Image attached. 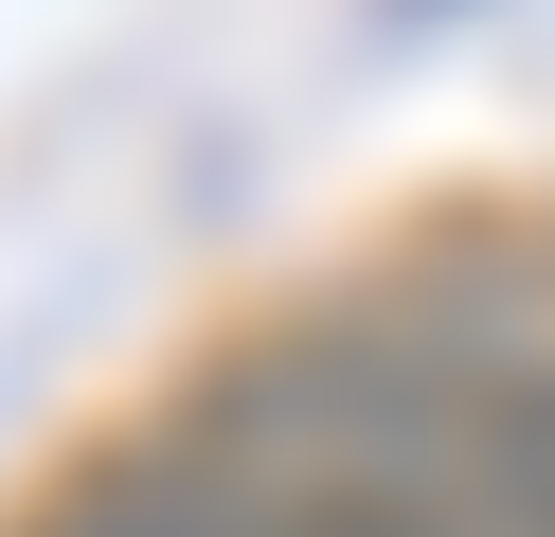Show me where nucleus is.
I'll return each mask as SVG.
<instances>
[{
  "instance_id": "f257e3e1",
  "label": "nucleus",
  "mask_w": 555,
  "mask_h": 537,
  "mask_svg": "<svg viewBox=\"0 0 555 537\" xmlns=\"http://www.w3.org/2000/svg\"><path fill=\"white\" fill-rule=\"evenodd\" d=\"M37 537H287V501H269L251 465H216L197 430H162V448H108Z\"/></svg>"
},
{
  "instance_id": "f03ea898",
  "label": "nucleus",
  "mask_w": 555,
  "mask_h": 537,
  "mask_svg": "<svg viewBox=\"0 0 555 537\" xmlns=\"http://www.w3.org/2000/svg\"><path fill=\"white\" fill-rule=\"evenodd\" d=\"M287 537H483L466 484H395V465H340V484H269Z\"/></svg>"
}]
</instances>
